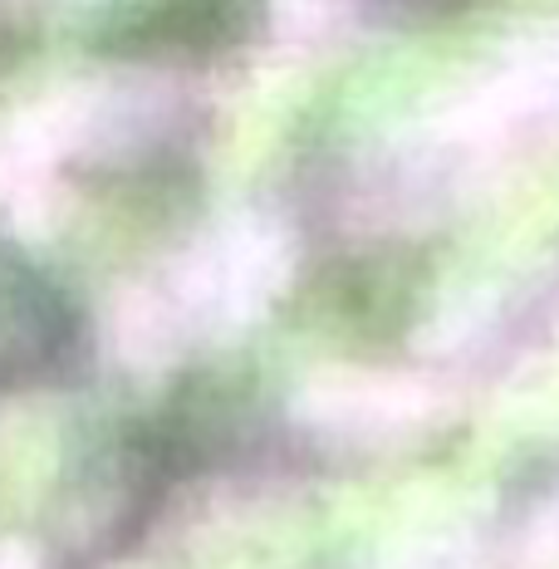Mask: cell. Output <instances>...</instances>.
<instances>
[{
    "label": "cell",
    "mask_w": 559,
    "mask_h": 569,
    "mask_svg": "<svg viewBox=\"0 0 559 569\" xmlns=\"http://www.w3.org/2000/svg\"><path fill=\"white\" fill-rule=\"evenodd\" d=\"M290 251L266 221H236L182 266V305L211 325H241L280 290Z\"/></svg>",
    "instance_id": "obj_1"
},
{
    "label": "cell",
    "mask_w": 559,
    "mask_h": 569,
    "mask_svg": "<svg viewBox=\"0 0 559 569\" xmlns=\"http://www.w3.org/2000/svg\"><path fill=\"white\" fill-rule=\"evenodd\" d=\"M418 383L388 373H325L300 393V418L339 437H388L422 418Z\"/></svg>",
    "instance_id": "obj_2"
}]
</instances>
